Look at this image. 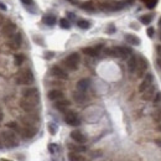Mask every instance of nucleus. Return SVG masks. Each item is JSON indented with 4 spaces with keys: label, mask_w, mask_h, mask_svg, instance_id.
<instances>
[{
    "label": "nucleus",
    "mask_w": 161,
    "mask_h": 161,
    "mask_svg": "<svg viewBox=\"0 0 161 161\" xmlns=\"http://www.w3.org/2000/svg\"><path fill=\"white\" fill-rule=\"evenodd\" d=\"M154 119L155 120H161V108H158L155 111V115H154Z\"/></svg>",
    "instance_id": "f704fd0d"
},
{
    "label": "nucleus",
    "mask_w": 161,
    "mask_h": 161,
    "mask_svg": "<svg viewBox=\"0 0 161 161\" xmlns=\"http://www.w3.org/2000/svg\"><path fill=\"white\" fill-rule=\"evenodd\" d=\"M79 55H78L77 52H73L71 53L69 56H67L63 61V65L67 67L68 69H71V71H76V69L78 68V63H79Z\"/></svg>",
    "instance_id": "20e7f679"
},
{
    "label": "nucleus",
    "mask_w": 161,
    "mask_h": 161,
    "mask_svg": "<svg viewBox=\"0 0 161 161\" xmlns=\"http://www.w3.org/2000/svg\"><path fill=\"white\" fill-rule=\"evenodd\" d=\"M73 98H74V101H76L77 103H83L87 101V97H86V94L84 92H74L73 93Z\"/></svg>",
    "instance_id": "b1692460"
},
{
    "label": "nucleus",
    "mask_w": 161,
    "mask_h": 161,
    "mask_svg": "<svg viewBox=\"0 0 161 161\" xmlns=\"http://www.w3.org/2000/svg\"><path fill=\"white\" fill-rule=\"evenodd\" d=\"M156 62H158V65H159V67L161 68V57H160V58H159L158 61H156Z\"/></svg>",
    "instance_id": "79ce46f5"
},
{
    "label": "nucleus",
    "mask_w": 161,
    "mask_h": 161,
    "mask_svg": "<svg viewBox=\"0 0 161 161\" xmlns=\"http://www.w3.org/2000/svg\"><path fill=\"white\" fill-rule=\"evenodd\" d=\"M60 25H61L62 29H69V26H71V25H69V21L67 19H61L60 20Z\"/></svg>",
    "instance_id": "473e14b6"
},
{
    "label": "nucleus",
    "mask_w": 161,
    "mask_h": 161,
    "mask_svg": "<svg viewBox=\"0 0 161 161\" xmlns=\"http://www.w3.org/2000/svg\"><path fill=\"white\" fill-rule=\"evenodd\" d=\"M136 67H138V58L135 56H130L129 60H128V69H129V72L134 73L136 71Z\"/></svg>",
    "instance_id": "6ab92c4d"
},
{
    "label": "nucleus",
    "mask_w": 161,
    "mask_h": 161,
    "mask_svg": "<svg viewBox=\"0 0 161 161\" xmlns=\"http://www.w3.org/2000/svg\"><path fill=\"white\" fill-rule=\"evenodd\" d=\"M89 84H90V81L88 78L79 79L77 82V90H79V92H86V90L89 88Z\"/></svg>",
    "instance_id": "f3484780"
},
{
    "label": "nucleus",
    "mask_w": 161,
    "mask_h": 161,
    "mask_svg": "<svg viewBox=\"0 0 161 161\" xmlns=\"http://www.w3.org/2000/svg\"><path fill=\"white\" fill-rule=\"evenodd\" d=\"M15 81H16V83L18 84L30 86V84L34 83V81H35L34 73H32L30 69H22V71H20L18 74H16Z\"/></svg>",
    "instance_id": "f257e3e1"
},
{
    "label": "nucleus",
    "mask_w": 161,
    "mask_h": 161,
    "mask_svg": "<svg viewBox=\"0 0 161 161\" xmlns=\"http://www.w3.org/2000/svg\"><path fill=\"white\" fill-rule=\"evenodd\" d=\"M16 31V25L11 21H7L5 25H4L3 30H1V34L4 36H12L14 32Z\"/></svg>",
    "instance_id": "f8f14e48"
},
{
    "label": "nucleus",
    "mask_w": 161,
    "mask_h": 161,
    "mask_svg": "<svg viewBox=\"0 0 161 161\" xmlns=\"http://www.w3.org/2000/svg\"><path fill=\"white\" fill-rule=\"evenodd\" d=\"M105 53L109 56H114V57H119V58H126L131 55V50L128 47H123V46H117V47H111L105 50Z\"/></svg>",
    "instance_id": "7ed1b4c3"
},
{
    "label": "nucleus",
    "mask_w": 161,
    "mask_h": 161,
    "mask_svg": "<svg viewBox=\"0 0 161 161\" xmlns=\"http://www.w3.org/2000/svg\"><path fill=\"white\" fill-rule=\"evenodd\" d=\"M152 102H154L155 105H159V104H160V103H161V92H159V93L155 94L154 98H152Z\"/></svg>",
    "instance_id": "2f4dec72"
},
{
    "label": "nucleus",
    "mask_w": 161,
    "mask_h": 161,
    "mask_svg": "<svg viewBox=\"0 0 161 161\" xmlns=\"http://www.w3.org/2000/svg\"><path fill=\"white\" fill-rule=\"evenodd\" d=\"M154 34H155L154 27H149L147 29V35H149V37H152V36H154Z\"/></svg>",
    "instance_id": "e433bc0d"
},
{
    "label": "nucleus",
    "mask_w": 161,
    "mask_h": 161,
    "mask_svg": "<svg viewBox=\"0 0 161 161\" xmlns=\"http://www.w3.org/2000/svg\"><path fill=\"white\" fill-rule=\"evenodd\" d=\"M147 69V61L144 58V57H139L138 58V67H136V74L138 77H143L144 73L146 72Z\"/></svg>",
    "instance_id": "9d476101"
},
{
    "label": "nucleus",
    "mask_w": 161,
    "mask_h": 161,
    "mask_svg": "<svg viewBox=\"0 0 161 161\" xmlns=\"http://www.w3.org/2000/svg\"><path fill=\"white\" fill-rule=\"evenodd\" d=\"M77 25H78V27L83 29V30H87V29L90 27V24H89V21H87V20H78Z\"/></svg>",
    "instance_id": "bb28decb"
},
{
    "label": "nucleus",
    "mask_w": 161,
    "mask_h": 161,
    "mask_svg": "<svg viewBox=\"0 0 161 161\" xmlns=\"http://www.w3.org/2000/svg\"><path fill=\"white\" fill-rule=\"evenodd\" d=\"M154 96H155V87L151 86V87H149L146 90H144L143 92L141 98L144 99V101H152Z\"/></svg>",
    "instance_id": "a211bd4d"
},
{
    "label": "nucleus",
    "mask_w": 161,
    "mask_h": 161,
    "mask_svg": "<svg viewBox=\"0 0 161 161\" xmlns=\"http://www.w3.org/2000/svg\"><path fill=\"white\" fill-rule=\"evenodd\" d=\"M14 61H15V65L16 66H21L25 61V56L21 55V53H18V55L14 56Z\"/></svg>",
    "instance_id": "a878e982"
},
{
    "label": "nucleus",
    "mask_w": 161,
    "mask_h": 161,
    "mask_svg": "<svg viewBox=\"0 0 161 161\" xmlns=\"http://www.w3.org/2000/svg\"><path fill=\"white\" fill-rule=\"evenodd\" d=\"M21 43H22V36L20 32H18V34L12 35V39L10 41V47L14 48V50H18L21 47Z\"/></svg>",
    "instance_id": "ddd939ff"
},
{
    "label": "nucleus",
    "mask_w": 161,
    "mask_h": 161,
    "mask_svg": "<svg viewBox=\"0 0 161 161\" xmlns=\"http://www.w3.org/2000/svg\"><path fill=\"white\" fill-rule=\"evenodd\" d=\"M3 118H4V115H3V113H1V111H0V122L3 120Z\"/></svg>",
    "instance_id": "37998d69"
},
{
    "label": "nucleus",
    "mask_w": 161,
    "mask_h": 161,
    "mask_svg": "<svg viewBox=\"0 0 161 161\" xmlns=\"http://www.w3.org/2000/svg\"><path fill=\"white\" fill-rule=\"evenodd\" d=\"M68 160H69V161H84V158L79 154V152L71 151V152L68 154Z\"/></svg>",
    "instance_id": "5701e85b"
},
{
    "label": "nucleus",
    "mask_w": 161,
    "mask_h": 161,
    "mask_svg": "<svg viewBox=\"0 0 161 161\" xmlns=\"http://www.w3.org/2000/svg\"><path fill=\"white\" fill-rule=\"evenodd\" d=\"M144 3H145L146 7H149V9H154L156 3H158V0H143Z\"/></svg>",
    "instance_id": "c756f323"
},
{
    "label": "nucleus",
    "mask_w": 161,
    "mask_h": 161,
    "mask_svg": "<svg viewBox=\"0 0 161 161\" xmlns=\"http://www.w3.org/2000/svg\"><path fill=\"white\" fill-rule=\"evenodd\" d=\"M1 138L7 147H15L19 145V139L14 130H4L1 133Z\"/></svg>",
    "instance_id": "f03ea898"
},
{
    "label": "nucleus",
    "mask_w": 161,
    "mask_h": 161,
    "mask_svg": "<svg viewBox=\"0 0 161 161\" xmlns=\"http://www.w3.org/2000/svg\"><path fill=\"white\" fill-rule=\"evenodd\" d=\"M48 130H50V133H51L52 135H55L56 131H57V126L55 125V124L50 123V124H48Z\"/></svg>",
    "instance_id": "72a5a7b5"
},
{
    "label": "nucleus",
    "mask_w": 161,
    "mask_h": 161,
    "mask_svg": "<svg viewBox=\"0 0 161 161\" xmlns=\"http://www.w3.org/2000/svg\"><path fill=\"white\" fill-rule=\"evenodd\" d=\"M4 21H5V18H4V15L0 14V26H1V25H4Z\"/></svg>",
    "instance_id": "58836bf2"
},
{
    "label": "nucleus",
    "mask_w": 161,
    "mask_h": 161,
    "mask_svg": "<svg viewBox=\"0 0 161 161\" xmlns=\"http://www.w3.org/2000/svg\"><path fill=\"white\" fill-rule=\"evenodd\" d=\"M0 9H1V10H6V5L4 3H1V1H0Z\"/></svg>",
    "instance_id": "ea45409f"
},
{
    "label": "nucleus",
    "mask_w": 161,
    "mask_h": 161,
    "mask_svg": "<svg viewBox=\"0 0 161 161\" xmlns=\"http://www.w3.org/2000/svg\"><path fill=\"white\" fill-rule=\"evenodd\" d=\"M151 20H152L151 15H143L141 18H140V21H141V24H144V25H149L151 22Z\"/></svg>",
    "instance_id": "cd10ccee"
},
{
    "label": "nucleus",
    "mask_w": 161,
    "mask_h": 161,
    "mask_svg": "<svg viewBox=\"0 0 161 161\" xmlns=\"http://www.w3.org/2000/svg\"><path fill=\"white\" fill-rule=\"evenodd\" d=\"M20 1H21L24 5H32V4H34V0H20Z\"/></svg>",
    "instance_id": "c9c22d12"
},
{
    "label": "nucleus",
    "mask_w": 161,
    "mask_h": 161,
    "mask_svg": "<svg viewBox=\"0 0 161 161\" xmlns=\"http://www.w3.org/2000/svg\"><path fill=\"white\" fill-rule=\"evenodd\" d=\"M65 122L71 126H78L81 124V119L77 115V113L69 110V111H66L65 113Z\"/></svg>",
    "instance_id": "423d86ee"
},
{
    "label": "nucleus",
    "mask_w": 161,
    "mask_h": 161,
    "mask_svg": "<svg viewBox=\"0 0 161 161\" xmlns=\"http://www.w3.org/2000/svg\"><path fill=\"white\" fill-rule=\"evenodd\" d=\"M158 129H159V130L161 131V124H160V125H159V128H158Z\"/></svg>",
    "instance_id": "c03bdc74"
},
{
    "label": "nucleus",
    "mask_w": 161,
    "mask_h": 161,
    "mask_svg": "<svg viewBox=\"0 0 161 161\" xmlns=\"http://www.w3.org/2000/svg\"><path fill=\"white\" fill-rule=\"evenodd\" d=\"M156 52H158V55L161 57V45H158V46H156Z\"/></svg>",
    "instance_id": "4c0bfd02"
},
{
    "label": "nucleus",
    "mask_w": 161,
    "mask_h": 161,
    "mask_svg": "<svg viewBox=\"0 0 161 161\" xmlns=\"http://www.w3.org/2000/svg\"><path fill=\"white\" fill-rule=\"evenodd\" d=\"M22 97L30 99V101L35 102V103H39L40 93H39V90H37V88L30 87V88H25V89L22 90Z\"/></svg>",
    "instance_id": "39448f33"
},
{
    "label": "nucleus",
    "mask_w": 161,
    "mask_h": 161,
    "mask_svg": "<svg viewBox=\"0 0 161 161\" xmlns=\"http://www.w3.org/2000/svg\"><path fill=\"white\" fill-rule=\"evenodd\" d=\"M99 50H101V46H98V47H84L82 51H83V53L87 55V56L96 57V56H98Z\"/></svg>",
    "instance_id": "aec40b11"
},
{
    "label": "nucleus",
    "mask_w": 161,
    "mask_h": 161,
    "mask_svg": "<svg viewBox=\"0 0 161 161\" xmlns=\"http://www.w3.org/2000/svg\"><path fill=\"white\" fill-rule=\"evenodd\" d=\"M3 144H4V141H3V138L0 136V149H3Z\"/></svg>",
    "instance_id": "a19ab883"
},
{
    "label": "nucleus",
    "mask_w": 161,
    "mask_h": 161,
    "mask_svg": "<svg viewBox=\"0 0 161 161\" xmlns=\"http://www.w3.org/2000/svg\"><path fill=\"white\" fill-rule=\"evenodd\" d=\"M125 41L130 45H140V39L135 35H131V34H126L125 35Z\"/></svg>",
    "instance_id": "412c9836"
},
{
    "label": "nucleus",
    "mask_w": 161,
    "mask_h": 161,
    "mask_svg": "<svg viewBox=\"0 0 161 161\" xmlns=\"http://www.w3.org/2000/svg\"><path fill=\"white\" fill-rule=\"evenodd\" d=\"M36 131H37L36 125H24L21 130H20V134L25 139H31L36 134Z\"/></svg>",
    "instance_id": "6e6552de"
},
{
    "label": "nucleus",
    "mask_w": 161,
    "mask_h": 161,
    "mask_svg": "<svg viewBox=\"0 0 161 161\" xmlns=\"http://www.w3.org/2000/svg\"><path fill=\"white\" fill-rule=\"evenodd\" d=\"M81 7L83 10H87V11H93L94 10V5L92 3H84V4H82Z\"/></svg>",
    "instance_id": "c85d7f7f"
},
{
    "label": "nucleus",
    "mask_w": 161,
    "mask_h": 161,
    "mask_svg": "<svg viewBox=\"0 0 161 161\" xmlns=\"http://www.w3.org/2000/svg\"><path fill=\"white\" fill-rule=\"evenodd\" d=\"M6 126L7 128H10L11 130H14L15 133H20V130H21V128L19 126V124L18 123H15V122H9L6 124Z\"/></svg>",
    "instance_id": "393cba45"
},
{
    "label": "nucleus",
    "mask_w": 161,
    "mask_h": 161,
    "mask_svg": "<svg viewBox=\"0 0 161 161\" xmlns=\"http://www.w3.org/2000/svg\"><path fill=\"white\" fill-rule=\"evenodd\" d=\"M51 73L53 77L58 78V79H68V74L63 68H61L60 66H53L51 68Z\"/></svg>",
    "instance_id": "1a4fd4ad"
},
{
    "label": "nucleus",
    "mask_w": 161,
    "mask_h": 161,
    "mask_svg": "<svg viewBox=\"0 0 161 161\" xmlns=\"http://www.w3.org/2000/svg\"><path fill=\"white\" fill-rule=\"evenodd\" d=\"M69 105H71V102L67 101V99H63V98H62V99H58V101H56V103H55V108L58 109V110H61V111L66 110Z\"/></svg>",
    "instance_id": "dca6fc26"
},
{
    "label": "nucleus",
    "mask_w": 161,
    "mask_h": 161,
    "mask_svg": "<svg viewBox=\"0 0 161 161\" xmlns=\"http://www.w3.org/2000/svg\"><path fill=\"white\" fill-rule=\"evenodd\" d=\"M47 97L50 101H58V99H62L63 98V92L60 89H52V90H50L48 94H47Z\"/></svg>",
    "instance_id": "2eb2a0df"
},
{
    "label": "nucleus",
    "mask_w": 161,
    "mask_h": 161,
    "mask_svg": "<svg viewBox=\"0 0 161 161\" xmlns=\"http://www.w3.org/2000/svg\"><path fill=\"white\" fill-rule=\"evenodd\" d=\"M36 105H37V103L32 102L27 98H22L21 101H20V107H21V109L27 111V113H32V111L36 109Z\"/></svg>",
    "instance_id": "0eeeda50"
},
{
    "label": "nucleus",
    "mask_w": 161,
    "mask_h": 161,
    "mask_svg": "<svg viewBox=\"0 0 161 161\" xmlns=\"http://www.w3.org/2000/svg\"><path fill=\"white\" fill-rule=\"evenodd\" d=\"M152 81H154V77H152V74H146L145 78H144L143 82L139 86V92L143 93L144 90H146L149 88V87H151L152 86Z\"/></svg>",
    "instance_id": "9b49d317"
},
{
    "label": "nucleus",
    "mask_w": 161,
    "mask_h": 161,
    "mask_svg": "<svg viewBox=\"0 0 161 161\" xmlns=\"http://www.w3.org/2000/svg\"><path fill=\"white\" fill-rule=\"evenodd\" d=\"M71 138H72L76 143H78V144H83V143L87 141L86 135H84L83 133H81L79 130H73L72 133H71Z\"/></svg>",
    "instance_id": "4468645a"
},
{
    "label": "nucleus",
    "mask_w": 161,
    "mask_h": 161,
    "mask_svg": "<svg viewBox=\"0 0 161 161\" xmlns=\"http://www.w3.org/2000/svg\"><path fill=\"white\" fill-rule=\"evenodd\" d=\"M160 39H161V32H160Z\"/></svg>",
    "instance_id": "a18cd8bd"
},
{
    "label": "nucleus",
    "mask_w": 161,
    "mask_h": 161,
    "mask_svg": "<svg viewBox=\"0 0 161 161\" xmlns=\"http://www.w3.org/2000/svg\"><path fill=\"white\" fill-rule=\"evenodd\" d=\"M42 21L46 24V25H48V26H53V25L56 24L57 19H56L55 15H45L43 18H42Z\"/></svg>",
    "instance_id": "4be33fe9"
},
{
    "label": "nucleus",
    "mask_w": 161,
    "mask_h": 161,
    "mask_svg": "<svg viewBox=\"0 0 161 161\" xmlns=\"http://www.w3.org/2000/svg\"><path fill=\"white\" fill-rule=\"evenodd\" d=\"M69 149L72 151H76V152H81V151H86V147L82 146V145H69Z\"/></svg>",
    "instance_id": "7c9ffc66"
}]
</instances>
